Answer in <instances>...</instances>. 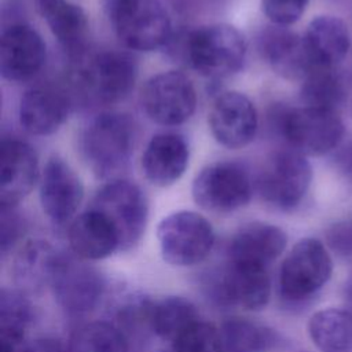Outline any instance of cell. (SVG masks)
Instances as JSON below:
<instances>
[{
  "label": "cell",
  "instance_id": "6da1fadb",
  "mask_svg": "<svg viewBox=\"0 0 352 352\" xmlns=\"http://www.w3.org/2000/svg\"><path fill=\"white\" fill-rule=\"evenodd\" d=\"M135 126L121 113H102L84 128L80 147L88 168L100 179L116 177L132 157Z\"/></svg>",
  "mask_w": 352,
  "mask_h": 352
},
{
  "label": "cell",
  "instance_id": "7a4b0ae2",
  "mask_svg": "<svg viewBox=\"0 0 352 352\" xmlns=\"http://www.w3.org/2000/svg\"><path fill=\"white\" fill-rule=\"evenodd\" d=\"M183 54L197 73L217 80L242 67L246 58V41L236 28L213 23L184 34Z\"/></svg>",
  "mask_w": 352,
  "mask_h": 352
},
{
  "label": "cell",
  "instance_id": "3957f363",
  "mask_svg": "<svg viewBox=\"0 0 352 352\" xmlns=\"http://www.w3.org/2000/svg\"><path fill=\"white\" fill-rule=\"evenodd\" d=\"M271 116L290 148L302 155L326 154L337 148L344 136V124L336 110L278 106Z\"/></svg>",
  "mask_w": 352,
  "mask_h": 352
},
{
  "label": "cell",
  "instance_id": "277c9868",
  "mask_svg": "<svg viewBox=\"0 0 352 352\" xmlns=\"http://www.w3.org/2000/svg\"><path fill=\"white\" fill-rule=\"evenodd\" d=\"M331 271L333 261L324 245L315 238L300 239L279 268V294L289 304L305 302L327 283Z\"/></svg>",
  "mask_w": 352,
  "mask_h": 352
},
{
  "label": "cell",
  "instance_id": "5b68a950",
  "mask_svg": "<svg viewBox=\"0 0 352 352\" xmlns=\"http://www.w3.org/2000/svg\"><path fill=\"white\" fill-rule=\"evenodd\" d=\"M110 19L117 37L135 51L157 50L172 37L170 19L160 0H113Z\"/></svg>",
  "mask_w": 352,
  "mask_h": 352
},
{
  "label": "cell",
  "instance_id": "8992f818",
  "mask_svg": "<svg viewBox=\"0 0 352 352\" xmlns=\"http://www.w3.org/2000/svg\"><path fill=\"white\" fill-rule=\"evenodd\" d=\"M157 238L165 261L191 267L204 261L214 245V231L206 217L191 210H179L164 217Z\"/></svg>",
  "mask_w": 352,
  "mask_h": 352
},
{
  "label": "cell",
  "instance_id": "52a82bcc",
  "mask_svg": "<svg viewBox=\"0 0 352 352\" xmlns=\"http://www.w3.org/2000/svg\"><path fill=\"white\" fill-rule=\"evenodd\" d=\"M91 208L103 213L116 227L121 249H129L140 241L147 224L148 205L139 186L113 179L98 190Z\"/></svg>",
  "mask_w": 352,
  "mask_h": 352
},
{
  "label": "cell",
  "instance_id": "ba28073f",
  "mask_svg": "<svg viewBox=\"0 0 352 352\" xmlns=\"http://www.w3.org/2000/svg\"><path fill=\"white\" fill-rule=\"evenodd\" d=\"M311 180L312 169L305 155L293 148L280 150L264 165L257 179V191L268 205L290 210L302 201Z\"/></svg>",
  "mask_w": 352,
  "mask_h": 352
},
{
  "label": "cell",
  "instance_id": "9c48e42d",
  "mask_svg": "<svg viewBox=\"0 0 352 352\" xmlns=\"http://www.w3.org/2000/svg\"><path fill=\"white\" fill-rule=\"evenodd\" d=\"M253 182L238 162H216L204 168L192 182L194 201L204 209L228 213L249 204Z\"/></svg>",
  "mask_w": 352,
  "mask_h": 352
},
{
  "label": "cell",
  "instance_id": "30bf717a",
  "mask_svg": "<svg viewBox=\"0 0 352 352\" xmlns=\"http://www.w3.org/2000/svg\"><path fill=\"white\" fill-rule=\"evenodd\" d=\"M142 109L157 124L186 122L197 107V92L187 76L170 70L150 77L140 94Z\"/></svg>",
  "mask_w": 352,
  "mask_h": 352
},
{
  "label": "cell",
  "instance_id": "8fae6325",
  "mask_svg": "<svg viewBox=\"0 0 352 352\" xmlns=\"http://www.w3.org/2000/svg\"><path fill=\"white\" fill-rule=\"evenodd\" d=\"M210 297L220 305H236L249 311L263 309L271 296L267 267L228 260L208 283Z\"/></svg>",
  "mask_w": 352,
  "mask_h": 352
},
{
  "label": "cell",
  "instance_id": "7c38bea8",
  "mask_svg": "<svg viewBox=\"0 0 352 352\" xmlns=\"http://www.w3.org/2000/svg\"><path fill=\"white\" fill-rule=\"evenodd\" d=\"M84 89L96 100L114 103L132 91L136 80V63L125 52L103 51L89 56L77 70Z\"/></svg>",
  "mask_w": 352,
  "mask_h": 352
},
{
  "label": "cell",
  "instance_id": "4fadbf2b",
  "mask_svg": "<svg viewBox=\"0 0 352 352\" xmlns=\"http://www.w3.org/2000/svg\"><path fill=\"white\" fill-rule=\"evenodd\" d=\"M50 287L62 309L84 315L98 307L106 283L98 270L63 253Z\"/></svg>",
  "mask_w": 352,
  "mask_h": 352
},
{
  "label": "cell",
  "instance_id": "5bb4252c",
  "mask_svg": "<svg viewBox=\"0 0 352 352\" xmlns=\"http://www.w3.org/2000/svg\"><path fill=\"white\" fill-rule=\"evenodd\" d=\"M213 138L227 148L248 146L257 132V111L252 100L236 91L221 92L208 117Z\"/></svg>",
  "mask_w": 352,
  "mask_h": 352
},
{
  "label": "cell",
  "instance_id": "9a60e30c",
  "mask_svg": "<svg viewBox=\"0 0 352 352\" xmlns=\"http://www.w3.org/2000/svg\"><path fill=\"white\" fill-rule=\"evenodd\" d=\"M84 188L80 177L60 157L52 155L40 176V204L55 224L69 221L80 208Z\"/></svg>",
  "mask_w": 352,
  "mask_h": 352
},
{
  "label": "cell",
  "instance_id": "2e32d148",
  "mask_svg": "<svg viewBox=\"0 0 352 352\" xmlns=\"http://www.w3.org/2000/svg\"><path fill=\"white\" fill-rule=\"evenodd\" d=\"M47 50L41 36L26 23H12L1 33L0 72L8 81H26L45 63Z\"/></svg>",
  "mask_w": 352,
  "mask_h": 352
},
{
  "label": "cell",
  "instance_id": "e0dca14e",
  "mask_svg": "<svg viewBox=\"0 0 352 352\" xmlns=\"http://www.w3.org/2000/svg\"><path fill=\"white\" fill-rule=\"evenodd\" d=\"M38 179L34 148L19 139H3L0 147V205L16 206Z\"/></svg>",
  "mask_w": 352,
  "mask_h": 352
},
{
  "label": "cell",
  "instance_id": "ac0fdd59",
  "mask_svg": "<svg viewBox=\"0 0 352 352\" xmlns=\"http://www.w3.org/2000/svg\"><path fill=\"white\" fill-rule=\"evenodd\" d=\"M257 43L263 59L283 78L304 80L314 69L304 38L285 26L264 28Z\"/></svg>",
  "mask_w": 352,
  "mask_h": 352
},
{
  "label": "cell",
  "instance_id": "d6986e66",
  "mask_svg": "<svg viewBox=\"0 0 352 352\" xmlns=\"http://www.w3.org/2000/svg\"><path fill=\"white\" fill-rule=\"evenodd\" d=\"M188 157V144L183 136L172 132L158 133L144 148L142 169L151 184L166 187L183 176Z\"/></svg>",
  "mask_w": 352,
  "mask_h": 352
},
{
  "label": "cell",
  "instance_id": "ffe728a7",
  "mask_svg": "<svg viewBox=\"0 0 352 352\" xmlns=\"http://www.w3.org/2000/svg\"><path fill=\"white\" fill-rule=\"evenodd\" d=\"M67 238L73 253L84 260H100L121 249L116 227L103 213L92 208L73 220Z\"/></svg>",
  "mask_w": 352,
  "mask_h": 352
},
{
  "label": "cell",
  "instance_id": "44dd1931",
  "mask_svg": "<svg viewBox=\"0 0 352 352\" xmlns=\"http://www.w3.org/2000/svg\"><path fill=\"white\" fill-rule=\"evenodd\" d=\"M287 236L274 224L254 221L243 226L231 238L227 256L231 261L267 267L285 250Z\"/></svg>",
  "mask_w": 352,
  "mask_h": 352
},
{
  "label": "cell",
  "instance_id": "7402d4cb",
  "mask_svg": "<svg viewBox=\"0 0 352 352\" xmlns=\"http://www.w3.org/2000/svg\"><path fill=\"white\" fill-rule=\"evenodd\" d=\"M69 114V100L52 87L28 89L19 102V122L22 128L37 136L56 132Z\"/></svg>",
  "mask_w": 352,
  "mask_h": 352
},
{
  "label": "cell",
  "instance_id": "603a6c76",
  "mask_svg": "<svg viewBox=\"0 0 352 352\" xmlns=\"http://www.w3.org/2000/svg\"><path fill=\"white\" fill-rule=\"evenodd\" d=\"M302 38L312 67H336L346 56L351 45L348 26L331 15L312 19Z\"/></svg>",
  "mask_w": 352,
  "mask_h": 352
},
{
  "label": "cell",
  "instance_id": "cb8c5ba5",
  "mask_svg": "<svg viewBox=\"0 0 352 352\" xmlns=\"http://www.w3.org/2000/svg\"><path fill=\"white\" fill-rule=\"evenodd\" d=\"M62 254L48 241L30 239L25 242L12 261V275L16 285L28 292L50 286Z\"/></svg>",
  "mask_w": 352,
  "mask_h": 352
},
{
  "label": "cell",
  "instance_id": "d4e9b609",
  "mask_svg": "<svg viewBox=\"0 0 352 352\" xmlns=\"http://www.w3.org/2000/svg\"><path fill=\"white\" fill-rule=\"evenodd\" d=\"M37 8L63 48L78 56L88 30L84 10L69 0H37Z\"/></svg>",
  "mask_w": 352,
  "mask_h": 352
},
{
  "label": "cell",
  "instance_id": "484cf974",
  "mask_svg": "<svg viewBox=\"0 0 352 352\" xmlns=\"http://www.w3.org/2000/svg\"><path fill=\"white\" fill-rule=\"evenodd\" d=\"M308 334L320 352H352V315L336 308L318 311L308 322Z\"/></svg>",
  "mask_w": 352,
  "mask_h": 352
},
{
  "label": "cell",
  "instance_id": "4316f807",
  "mask_svg": "<svg viewBox=\"0 0 352 352\" xmlns=\"http://www.w3.org/2000/svg\"><path fill=\"white\" fill-rule=\"evenodd\" d=\"M199 320L197 307L179 296L150 301L147 326L162 340L173 341L191 324Z\"/></svg>",
  "mask_w": 352,
  "mask_h": 352
},
{
  "label": "cell",
  "instance_id": "83f0119b",
  "mask_svg": "<svg viewBox=\"0 0 352 352\" xmlns=\"http://www.w3.org/2000/svg\"><path fill=\"white\" fill-rule=\"evenodd\" d=\"M219 330L223 352H267L279 344L272 329L243 318H231Z\"/></svg>",
  "mask_w": 352,
  "mask_h": 352
},
{
  "label": "cell",
  "instance_id": "f1b7e54d",
  "mask_svg": "<svg viewBox=\"0 0 352 352\" xmlns=\"http://www.w3.org/2000/svg\"><path fill=\"white\" fill-rule=\"evenodd\" d=\"M344 98V81L336 67H314L302 80L301 99L305 106L336 110Z\"/></svg>",
  "mask_w": 352,
  "mask_h": 352
},
{
  "label": "cell",
  "instance_id": "f546056e",
  "mask_svg": "<svg viewBox=\"0 0 352 352\" xmlns=\"http://www.w3.org/2000/svg\"><path fill=\"white\" fill-rule=\"evenodd\" d=\"M67 352H128L124 334L107 322L85 323L74 330Z\"/></svg>",
  "mask_w": 352,
  "mask_h": 352
},
{
  "label": "cell",
  "instance_id": "4dcf8cb0",
  "mask_svg": "<svg viewBox=\"0 0 352 352\" xmlns=\"http://www.w3.org/2000/svg\"><path fill=\"white\" fill-rule=\"evenodd\" d=\"M33 320L30 301L18 290L1 289L0 292V337L25 338Z\"/></svg>",
  "mask_w": 352,
  "mask_h": 352
},
{
  "label": "cell",
  "instance_id": "1f68e13d",
  "mask_svg": "<svg viewBox=\"0 0 352 352\" xmlns=\"http://www.w3.org/2000/svg\"><path fill=\"white\" fill-rule=\"evenodd\" d=\"M173 352H223L220 330L198 320L172 341Z\"/></svg>",
  "mask_w": 352,
  "mask_h": 352
},
{
  "label": "cell",
  "instance_id": "d6a6232c",
  "mask_svg": "<svg viewBox=\"0 0 352 352\" xmlns=\"http://www.w3.org/2000/svg\"><path fill=\"white\" fill-rule=\"evenodd\" d=\"M308 0H261L263 11L267 18L279 26L297 22L307 8Z\"/></svg>",
  "mask_w": 352,
  "mask_h": 352
},
{
  "label": "cell",
  "instance_id": "836d02e7",
  "mask_svg": "<svg viewBox=\"0 0 352 352\" xmlns=\"http://www.w3.org/2000/svg\"><path fill=\"white\" fill-rule=\"evenodd\" d=\"M25 227V220L16 206L0 205V246L3 254L19 242Z\"/></svg>",
  "mask_w": 352,
  "mask_h": 352
},
{
  "label": "cell",
  "instance_id": "e575fe53",
  "mask_svg": "<svg viewBox=\"0 0 352 352\" xmlns=\"http://www.w3.org/2000/svg\"><path fill=\"white\" fill-rule=\"evenodd\" d=\"M324 238L336 254L345 258L352 257V223H334L327 228Z\"/></svg>",
  "mask_w": 352,
  "mask_h": 352
},
{
  "label": "cell",
  "instance_id": "d590c367",
  "mask_svg": "<svg viewBox=\"0 0 352 352\" xmlns=\"http://www.w3.org/2000/svg\"><path fill=\"white\" fill-rule=\"evenodd\" d=\"M334 165L337 170L352 183V140L346 142L341 147H337L334 154Z\"/></svg>",
  "mask_w": 352,
  "mask_h": 352
},
{
  "label": "cell",
  "instance_id": "8d00e7d4",
  "mask_svg": "<svg viewBox=\"0 0 352 352\" xmlns=\"http://www.w3.org/2000/svg\"><path fill=\"white\" fill-rule=\"evenodd\" d=\"M28 352H67V348L59 340L43 337L29 342Z\"/></svg>",
  "mask_w": 352,
  "mask_h": 352
},
{
  "label": "cell",
  "instance_id": "74e56055",
  "mask_svg": "<svg viewBox=\"0 0 352 352\" xmlns=\"http://www.w3.org/2000/svg\"><path fill=\"white\" fill-rule=\"evenodd\" d=\"M0 351L1 352H28L29 342L25 338L0 337Z\"/></svg>",
  "mask_w": 352,
  "mask_h": 352
},
{
  "label": "cell",
  "instance_id": "f35d334b",
  "mask_svg": "<svg viewBox=\"0 0 352 352\" xmlns=\"http://www.w3.org/2000/svg\"><path fill=\"white\" fill-rule=\"evenodd\" d=\"M344 304L345 311H348L352 315V276H349L344 286Z\"/></svg>",
  "mask_w": 352,
  "mask_h": 352
},
{
  "label": "cell",
  "instance_id": "ab89813d",
  "mask_svg": "<svg viewBox=\"0 0 352 352\" xmlns=\"http://www.w3.org/2000/svg\"><path fill=\"white\" fill-rule=\"evenodd\" d=\"M162 352H173V349L170 348V349H168V351H162Z\"/></svg>",
  "mask_w": 352,
  "mask_h": 352
}]
</instances>
